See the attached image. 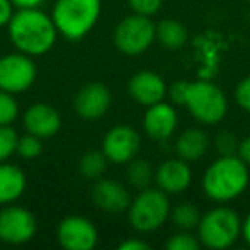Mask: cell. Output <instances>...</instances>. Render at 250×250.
I'll list each match as a JSON object with an SVG mask.
<instances>
[{
  "label": "cell",
  "mask_w": 250,
  "mask_h": 250,
  "mask_svg": "<svg viewBox=\"0 0 250 250\" xmlns=\"http://www.w3.org/2000/svg\"><path fill=\"white\" fill-rule=\"evenodd\" d=\"M12 45L26 55L40 57L48 53L57 42V26L52 16L40 7L18 9L7 24Z\"/></svg>",
  "instance_id": "cell-1"
},
{
  "label": "cell",
  "mask_w": 250,
  "mask_h": 250,
  "mask_svg": "<svg viewBox=\"0 0 250 250\" xmlns=\"http://www.w3.org/2000/svg\"><path fill=\"white\" fill-rule=\"evenodd\" d=\"M235 101L243 111L250 113V76L243 77L235 87Z\"/></svg>",
  "instance_id": "cell-30"
},
{
  "label": "cell",
  "mask_w": 250,
  "mask_h": 250,
  "mask_svg": "<svg viewBox=\"0 0 250 250\" xmlns=\"http://www.w3.org/2000/svg\"><path fill=\"white\" fill-rule=\"evenodd\" d=\"M240 139L229 130H223L214 137V149L218 156H231L238 153Z\"/></svg>",
  "instance_id": "cell-27"
},
{
  "label": "cell",
  "mask_w": 250,
  "mask_h": 250,
  "mask_svg": "<svg viewBox=\"0 0 250 250\" xmlns=\"http://www.w3.org/2000/svg\"><path fill=\"white\" fill-rule=\"evenodd\" d=\"M242 238H243V242L250 247V212L242 221Z\"/></svg>",
  "instance_id": "cell-36"
},
{
  "label": "cell",
  "mask_w": 250,
  "mask_h": 250,
  "mask_svg": "<svg viewBox=\"0 0 250 250\" xmlns=\"http://www.w3.org/2000/svg\"><path fill=\"white\" fill-rule=\"evenodd\" d=\"M154 182H156L158 188H161L165 194H182L192 184V168L188 161L182 160V158H170L156 168Z\"/></svg>",
  "instance_id": "cell-14"
},
{
  "label": "cell",
  "mask_w": 250,
  "mask_h": 250,
  "mask_svg": "<svg viewBox=\"0 0 250 250\" xmlns=\"http://www.w3.org/2000/svg\"><path fill=\"white\" fill-rule=\"evenodd\" d=\"M57 240L67 250H93L98 243V229L84 216H65L57 226Z\"/></svg>",
  "instance_id": "cell-11"
},
{
  "label": "cell",
  "mask_w": 250,
  "mask_h": 250,
  "mask_svg": "<svg viewBox=\"0 0 250 250\" xmlns=\"http://www.w3.org/2000/svg\"><path fill=\"white\" fill-rule=\"evenodd\" d=\"M127 2H129V7L136 14L149 16V18L158 14V11L163 5V0H127Z\"/></svg>",
  "instance_id": "cell-29"
},
{
  "label": "cell",
  "mask_w": 250,
  "mask_h": 250,
  "mask_svg": "<svg viewBox=\"0 0 250 250\" xmlns=\"http://www.w3.org/2000/svg\"><path fill=\"white\" fill-rule=\"evenodd\" d=\"M195 229L201 245L211 250H225L235 245L242 236V219L235 209L219 206L201 216Z\"/></svg>",
  "instance_id": "cell-4"
},
{
  "label": "cell",
  "mask_w": 250,
  "mask_h": 250,
  "mask_svg": "<svg viewBox=\"0 0 250 250\" xmlns=\"http://www.w3.org/2000/svg\"><path fill=\"white\" fill-rule=\"evenodd\" d=\"M170 199L161 188L146 187L130 201L127 209L129 223L139 233H153L170 218Z\"/></svg>",
  "instance_id": "cell-6"
},
{
  "label": "cell",
  "mask_w": 250,
  "mask_h": 250,
  "mask_svg": "<svg viewBox=\"0 0 250 250\" xmlns=\"http://www.w3.org/2000/svg\"><path fill=\"white\" fill-rule=\"evenodd\" d=\"M43 151V139L35 134L26 132L18 139V147L16 153L22 158V160H36Z\"/></svg>",
  "instance_id": "cell-24"
},
{
  "label": "cell",
  "mask_w": 250,
  "mask_h": 250,
  "mask_svg": "<svg viewBox=\"0 0 250 250\" xmlns=\"http://www.w3.org/2000/svg\"><path fill=\"white\" fill-rule=\"evenodd\" d=\"M111 106V93L103 83H87L74 98V110L84 120H98Z\"/></svg>",
  "instance_id": "cell-12"
},
{
  "label": "cell",
  "mask_w": 250,
  "mask_h": 250,
  "mask_svg": "<svg viewBox=\"0 0 250 250\" xmlns=\"http://www.w3.org/2000/svg\"><path fill=\"white\" fill-rule=\"evenodd\" d=\"M199 247H201L199 238L187 229H180L165 243L167 250H199Z\"/></svg>",
  "instance_id": "cell-26"
},
{
  "label": "cell",
  "mask_w": 250,
  "mask_h": 250,
  "mask_svg": "<svg viewBox=\"0 0 250 250\" xmlns=\"http://www.w3.org/2000/svg\"><path fill=\"white\" fill-rule=\"evenodd\" d=\"M188 31L180 21L163 19L156 24V40L167 50H180L187 43Z\"/></svg>",
  "instance_id": "cell-20"
},
{
  "label": "cell",
  "mask_w": 250,
  "mask_h": 250,
  "mask_svg": "<svg viewBox=\"0 0 250 250\" xmlns=\"http://www.w3.org/2000/svg\"><path fill=\"white\" fill-rule=\"evenodd\" d=\"M16 9H35L45 2V0H11Z\"/></svg>",
  "instance_id": "cell-35"
},
{
  "label": "cell",
  "mask_w": 250,
  "mask_h": 250,
  "mask_svg": "<svg viewBox=\"0 0 250 250\" xmlns=\"http://www.w3.org/2000/svg\"><path fill=\"white\" fill-rule=\"evenodd\" d=\"M188 113L202 125H216L228 113L225 93L209 81H187L184 104Z\"/></svg>",
  "instance_id": "cell-5"
},
{
  "label": "cell",
  "mask_w": 250,
  "mask_h": 250,
  "mask_svg": "<svg viewBox=\"0 0 250 250\" xmlns=\"http://www.w3.org/2000/svg\"><path fill=\"white\" fill-rule=\"evenodd\" d=\"M14 4L11 0H0V28H4L11 22L14 16Z\"/></svg>",
  "instance_id": "cell-32"
},
{
  "label": "cell",
  "mask_w": 250,
  "mask_h": 250,
  "mask_svg": "<svg viewBox=\"0 0 250 250\" xmlns=\"http://www.w3.org/2000/svg\"><path fill=\"white\" fill-rule=\"evenodd\" d=\"M170 218L177 228L190 231V229L197 228L199 221H201V211L192 202H180L175 208H171Z\"/></svg>",
  "instance_id": "cell-21"
},
{
  "label": "cell",
  "mask_w": 250,
  "mask_h": 250,
  "mask_svg": "<svg viewBox=\"0 0 250 250\" xmlns=\"http://www.w3.org/2000/svg\"><path fill=\"white\" fill-rule=\"evenodd\" d=\"M108 160L103 151H87L79 160V173L91 180H98L106 171Z\"/></svg>",
  "instance_id": "cell-22"
},
{
  "label": "cell",
  "mask_w": 250,
  "mask_h": 250,
  "mask_svg": "<svg viewBox=\"0 0 250 250\" xmlns=\"http://www.w3.org/2000/svg\"><path fill=\"white\" fill-rule=\"evenodd\" d=\"M127 165H129V167H127V180H129V184L132 185V187L139 188V190L149 187V184L154 178V171L149 161L141 160V158L139 160L134 158V160H130Z\"/></svg>",
  "instance_id": "cell-23"
},
{
  "label": "cell",
  "mask_w": 250,
  "mask_h": 250,
  "mask_svg": "<svg viewBox=\"0 0 250 250\" xmlns=\"http://www.w3.org/2000/svg\"><path fill=\"white\" fill-rule=\"evenodd\" d=\"M209 146H211V137L202 129L192 127L187 129L177 137L175 141V153L178 158L185 161H199L206 156Z\"/></svg>",
  "instance_id": "cell-18"
},
{
  "label": "cell",
  "mask_w": 250,
  "mask_h": 250,
  "mask_svg": "<svg viewBox=\"0 0 250 250\" xmlns=\"http://www.w3.org/2000/svg\"><path fill=\"white\" fill-rule=\"evenodd\" d=\"M250 182L249 167L238 154L218 156L202 175V190L211 201L225 204L238 199Z\"/></svg>",
  "instance_id": "cell-2"
},
{
  "label": "cell",
  "mask_w": 250,
  "mask_h": 250,
  "mask_svg": "<svg viewBox=\"0 0 250 250\" xmlns=\"http://www.w3.org/2000/svg\"><path fill=\"white\" fill-rule=\"evenodd\" d=\"M22 124H24L26 132L35 134L42 139L53 137L62 127V118L60 113L53 106L45 103H36L29 106L22 115Z\"/></svg>",
  "instance_id": "cell-17"
},
{
  "label": "cell",
  "mask_w": 250,
  "mask_h": 250,
  "mask_svg": "<svg viewBox=\"0 0 250 250\" xmlns=\"http://www.w3.org/2000/svg\"><path fill=\"white\" fill-rule=\"evenodd\" d=\"M156 40V24L149 16L130 14L117 24L113 31V43L124 55H141Z\"/></svg>",
  "instance_id": "cell-7"
},
{
  "label": "cell",
  "mask_w": 250,
  "mask_h": 250,
  "mask_svg": "<svg viewBox=\"0 0 250 250\" xmlns=\"http://www.w3.org/2000/svg\"><path fill=\"white\" fill-rule=\"evenodd\" d=\"M19 106L14 94L0 89V125H11L18 118Z\"/></svg>",
  "instance_id": "cell-28"
},
{
  "label": "cell",
  "mask_w": 250,
  "mask_h": 250,
  "mask_svg": "<svg viewBox=\"0 0 250 250\" xmlns=\"http://www.w3.org/2000/svg\"><path fill=\"white\" fill-rule=\"evenodd\" d=\"M101 14V0H57L52 19L59 35L77 42L89 35Z\"/></svg>",
  "instance_id": "cell-3"
},
{
  "label": "cell",
  "mask_w": 250,
  "mask_h": 250,
  "mask_svg": "<svg viewBox=\"0 0 250 250\" xmlns=\"http://www.w3.org/2000/svg\"><path fill=\"white\" fill-rule=\"evenodd\" d=\"M185 89H187V81H177L168 87V94H170L171 101L177 104H184Z\"/></svg>",
  "instance_id": "cell-31"
},
{
  "label": "cell",
  "mask_w": 250,
  "mask_h": 250,
  "mask_svg": "<svg viewBox=\"0 0 250 250\" xmlns=\"http://www.w3.org/2000/svg\"><path fill=\"white\" fill-rule=\"evenodd\" d=\"M36 63L22 52L0 57V89L11 94L28 91L36 81Z\"/></svg>",
  "instance_id": "cell-8"
},
{
  "label": "cell",
  "mask_w": 250,
  "mask_h": 250,
  "mask_svg": "<svg viewBox=\"0 0 250 250\" xmlns=\"http://www.w3.org/2000/svg\"><path fill=\"white\" fill-rule=\"evenodd\" d=\"M26 180L24 171L19 167L2 161L0 163V206L14 204L24 194Z\"/></svg>",
  "instance_id": "cell-19"
},
{
  "label": "cell",
  "mask_w": 250,
  "mask_h": 250,
  "mask_svg": "<svg viewBox=\"0 0 250 250\" xmlns=\"http://www.w3.org/2000/svg\"><path fill=\"white\" fill-rule=\"evenodd\" d=\"M141 149V137L130 125H115L104 134L101 151L108 161L115 165H127L137 156Z\"/></svg>",
  "instance_id": "cell-10"
},
{
  "label": "cell",
  "mask_w": 250,
  "mask_h": 250,
  "mask_svg": "<svg viewBox=\"0 0 250 250\" xmlns=\"http://www.w3.org/2000/svg\"><path fill=\"white\" fill-rule=\"evenodd\" d=\"M18 132L11 125H0V163L7 161L18 147Z\"/></svg>",
  "instance_id": "cell-25"
},
{
  "label": "cell",
  "mask_w": 250,
  "mask_h": 250,
  "mask_svg": "<svg viewBox=\"0 0 250 250\" xmlns=\"http://www.w3.org/2000/svg\"><path fill=\"white\" fill-rule=\"evenodd\" d=\"M118 250H151V245L141 238H129L118 245Z\"/></svg>",
  "instance_id": "cell-33"
},
{
  "label": "cell",
  "mask_w": 250,
  "mask_h": 250,
  "mask_svg": "<svg viewBox=\"0 0 250 250\" xmlns=\"http://www.w3.org/2000/svg\"><path fill=\"white\" fill-rule=\"evenodd\" d=\"M129 94L136 103L143 106H151L160 103L168 94V87L163 77L153 70H139L129 81Z\"/></svg>",
  "instance_id": "cell-16"
},
{
  "label": "cell",
  "mask_w": 250,
  "mask_h": 250,
  "mask_svg": "<svg viewBox=\"0 0 250 250\" xmlns=\"http://www.w3.org/2000/svg\"><path fill=\"white\" fill-rule=\"evenodd\" d=\"M247 2H249V4H250V0H247Z\"/></svg>",
  "instance_id": "cell-37"
},
{
  "label": "cell",
  "mask_w": 250,
  "mask_h": 250,
  "mask_svg": "<svg viewBox=\"0 0 250 250\" xmlns=\"http://www.w3.org/2000/svg\"><path fill=\"white\" fill-rule=\"evenodd\" d=\"M91 199L98 209L108 214H122L132 201L125 185L113 178H98L91 190Z\"/></svg>",
  "instance_id": "cell-13"
},
{
  "label": "cell",
  "mask_w": 250,
  "mask_h": 250,
  "mask_svg": "<svg viewBox=\"0 0 250 250\" xmlns=\"http://www.w3.org/2000/svg\"><path fill=\"white\" fill-rule=\"evenodd\" d=\"M238 154L240 158H242V161L247 165V167L250 168V136L243 137L242 141H240V146H238Z\"/></svg>",
  "instance_id": "cell-34"
},
{
  "label": "cell",
  "mask_w": 250,
  "mask_h": 250,
  "mask_svg": "<svg viewBox=\"0 0 250 250\" xmlns=\"http://www.w3.org/2000/svg\"><path fill=\"white\" fill-rule=\"evenodd\" d=\"M36 233V219L29 209L7 204L0 209V242L9 245L28 243Z\"/></svg>",
  "instance_id": "cell-9"
},
{
  "label": "cell",
  "mask_w": 250,
  "mask_h": 250,
  "mask_svg": "<svg viewBox=\"0 0 250 250\" xmlns=\"http://www.w3.org/2000/svg\"><path fill=\"white\" fill-rule=\"evenodd\" d=\"M144 132L154 141H167L178 127V113L170 103H154L147 106L143 120Z\"/></svg>",
  "instance_id": "cell-15"
}]
</instances>
